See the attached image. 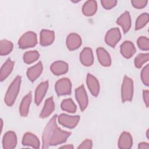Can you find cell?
Returning <instances> with one entry per match:
<instances>
[{"instance_id": "6da1fadb", "label": "cell", "mask_w": 149, "mask_h": 149, "mask_svg": "<svg viewBox=\"0 0 149 149\" xmlns=\"http://www.w3.org/2000/svg\"><path fill=\"white\" fill-rule=\"evenodd\" d=\"M57 116V115H54L44 129L42 136V148L63 143L71 135V132L64 131L58 126Z\"/></svg>"}, {"instance_id": "7a4b0ae2", "label": "cell", "mask_w": 149, "mask_h": 149, "mask_svg": "<svg viewBox=\"0 0 149 149\" xmlns=\"http://www.w3.org/2000/svg\"><path fill=\"white\" fill-rule=\"evenodd\" d=\"M22 79L20 76H17L9 86L5 96V104L9 107L13 105L19 94Z\"/></svg>"}, {"instance_id": "3957f363", "label": "cell", "mask_w": 149, "mask_h": 149, "mask_svg": "<svg viewBox=\"0 0 149 149\" xmlns=\"http://www.w3.org/2000/svg\"><path fill=\"white\" fill-rule=\"evenodd\" d=\"M133 95V81L127 76H125L121 88V97L122 102L130 101Z\"/></svg>"}, {"instance_id": "277c9868", "label": "cell", "mask_w": 149, "mask_h": 149, "mask_svg": "<svg viewBox=\"0 0 149 149\" xmlns=\"http://www.w3.org/2000/svg\"><path fill=\"white\" fill-rule=\"evenodd\" d=\"M37 43L36 34L33 31H27L23 34L18 41L20 48L26 49L34 47Z\"/></svg>"}, {"instance_id": "5b68a950", "label": "cell", "mask_w": 149, "mask_h": 149, "mask_svg": "<svg viewBox=\"0 0 149 149\" xmlns=\"http://www.w3.org/2000/svg\"><path fill=\"white\" fill-rule=\"evenodd\" d=\"M55 90L58 96L70 94L72 90L70 80L66 77L58 80L55 83Z\"/></svg>"}, {"instance_id": "8992f818", "label": "cell", "mask_w": 149, "mask_h": 149, "mask_svg": "<svg viewBox=\"0 0 149 149\" xmlns=\"http://www.w3.org/2000/svg\"><path fill=\"white\" fill-rule=\"evenodd\" d=\"M80 120L79 115H69L65 113H62L58 117L59 123L64 127L73 129L76 126Z\"/></svg>"}, {"instance_id": "52a82bcc", "label": "cell", "mask_w": 149, "mask_h": 149, "mask_svg": "<svg viewBox=\"0 0 149 149\" xmlns=\"http://www.w3.org/2000/svg\"><path fill=\"white\" fill-rule=\"evenodd\" d=\"M122 37L119 28H112L109 30L105 34V41L106 44L111 47H115L120 40Z\"/></svg>"}, {"instance_id": "ba28073f", "label": "cell", "mask_w": 149, "mask_h": 149, "mask_svg": "<svg viewBox=\"0 0 149 149\" xmlns=\"http://www.w3.org/2000/svg\"><path fill=\"white\" fill-rule=\"evenodd\" d=\"M76 98L79 104L80 110L83 111L87 108L88 104V100L87 93L83 85H81L75 90Z\"/></svg>"}, {"instance_id": "9c48e42d", "label": "cell", "mask_w": 149, "mask_h": 149, "mask_svg": "<svg viewBox=\"0 0 149 149\" xmlns=\"http://www.w3.org/2000/svg\"><path fill=\"white\" fill-rule=\"evenodd\" d=\"M17 144V137L13 131L7 132L2 139V146L4 149H13Z\"/></svg>"}, {"instance_id": "30bf717a", "label": "cell", "mask_w": 149, "mask_h": 149, "mask_svg": "<svg viewBox=\"0 0 149 149\" xmlns=\"http://www.w3.org/2000/svg\"><path fill=\"white\" fill-rule=\"evenodd\" d=\"M22 144L26 146H30L34 148H40V143L38 137L30 132L26 133L22 139Z\"/></svg>"}, {"instance_id": "8fae6325", "label": "cell", "mask_w": 149, "mask_h": 149, "mask_svg": "<svg viewBox=\"0 0 149 149\" xmlns=\"http://www.w3.org/2000/svg\"><path fill=\"white\" fill-rule=\"evenodd\" d=\"M81 38L76 33H70L66 38V45L69 50L73 51L79 48L81 45Z\"/></svg>"}, {"instance_id": "7c38bea8", "label": "cell", "mask_w": 149, "mask_h": 149, "mask_svg": "<svg viewBox=\"0 0 149 149\" xmlns=\"http://www.w3.org/2000/svg\"><path fill=\"white\" fill-rule=\"evenodd\" d=\"M55 39V33L52 30L43 29L40 32V43L42 46H48L52 44Z\"/></svg>"}, {"instance_id": "4fadbf2b", "label": "cell", "mask_w": 149, "mask_h": 149, "mask_svg": "<svg viewBox=\"0 0 149 149\" xmlns=\"http://www.w3.org/2000/svg\"><path fill=\"white\" fill-rule=\"evenodd\" d=\"M120 51L124 58L129 59L135 54L136 48L132 42L130 41H125L121 44L120 47Z\"/></svg>"}, {"instance_id": "5bb4252c", "label": "cell", "mask_w": 149, "mask_h": 149, "mask_svg": "<svg viewBox=\"0 0 149 149\" xmlns=\"http://www.w3.org/2000/svg\"><path fill=\"white\" fill-rule=\"evenodd\" d=\"M48 88V81L41 83L36 88L35 91L34 101L36 105H38L41 102Z\"/></svg>"}, {"instance_id": "9a60e30c", "label": "cell", "mask_w": 149, "mask_h": 149, "mask_svg": "<svg viewBox=\"0 0 149 149\" xmlns=\"http://www.w3.org/2000/svg\"><path fill=\"white\" fill-rule=\"evenodd\" d=\"M80 60L84 66H91L94 62V56L92 49L88 47L83 48L80 55Z\"/></svg>"}, {"instance_id": "2e32d148", "label": "cell", "mask_w": 149, "mask_h": 149, "mask_svg": "<svg viewBox=\"0 0 149 149\" xmlns=\"http://www.w3.org/2000/svg\"><path fill=\"white\" fill-rule=\"evenodd\" d=\"M116 23L122 27L123 33H126L131 27V17L128 11H125L117 19Z\"/></svg>"}, {"instance_id": "e0dca14e", "label": "cell", "mask_w": 149, "mask_h": 149, "mask_svg": "<svg viewBox=\"0 0 149 149\" xmlns=\"http://www.w3.org/2000/svg\"><path fill=\"white\" fill-rule=\"evenodd\" d=\"M86 82L87 87L92 95L97 97L100 92V84L98 80L91 74L88 73Z\"/></svg>"}, {"instance_id": "ac0fdd59", "label": "cell", "mask_w": 149, "mask_h": 149, "mask_svg": "<svg viewBox=\"0 0 149 149\" xmlns=\"http://www.w3.org/2000/svg\"><path fill=\"white\" fill-rule=\"evenodd\" d=\"M42 69L43 66L41 62H39L35 65L29 68L26 72L28 79L31 81H35L41 74Z\"/></svg>"}, {"instance_id": "d6986e66", "label": "cell", "mask_w": 149, "mask_h": 149, "mask_svg": "<svg viewBox=\"0 0 149 149\" xmlns=\"http://www.w3.org/2000/svg\"><path fill=\"white\" fill-rule=\"evenodd\" d=\"M50 69L55 75H62L68 72V64L62 61H55L51 65Z\"/></svg>"}, {"instance_id": "ffe728a7", "label": "cell", "mask_w": 149, "mask_h": 149, "mask_svg": "<svg viewBox=\"0 0 149 149\" xmlns=\"http://www.w3.org/2000/svg\"><path fill=\"white\" fill-rule=\"evenodd\" d=\"M96 52L97 58L100 64L105 67L110 66L111 64V59L108 52L102 47L98 48Z\"/></svg>"}, {"instance_id": "44dd1931", "label": "cell", "mask_w": 149, "mask_h": 149, "mask_svg": "<svg viewBox=\"0 0 149 149\" xmlns=\"http://www.w3.org/2000/svg\"><path fill=\"white\" fill-rule=\"evenodd\" d=\"M133 144L131 134L126 132H123L120 134L118 140V147L121 149L130 148Z\"/></svg>"}, {"instance_id": "7402d4cb", "label": "cell", "mask_w": 149, "mask_h": 149, "mask_svg": "<svg viewBox=\"0 0 149 149\" xmlns=\"http://www.w3.org/2000/svg\"><path fill=\"white\" fill-rule=\"evenodd\" d=\"M31 92L30 91L23 98L19 108V112L22 117H26L29 112V107L31 102Z\"/></svg>"}, {"instance_id": "603a6c76", "label": "cell", "mask_w": 149, "mask_h": 149, "mask_svg": "<svg viewBox=\"0 0 149 149\" xmlns=\"http://www.w3.org/2000/svg\"><path fill=\"white\" fill-rule=\"evenodd\" d=\"M55 104L54 102L53 97H49L46 100L44 107L40 114V118H45L48 117L54 111Z\"/></svg>"}, {"instance_id": "cb8c5ba5", "label": "cell", "mask_w": 149, "mask_h": 149, "mask_svg": "<svg viewBox=\"0 0 149 149\" xmlns=\"http://www.w3.org/2000/svg\"><path fill=\"white\" fill-rule=\"evenodd\" d=\"M14 62L10 58L8 59L1 67L0 72V80L1 81L6 79L12 72L14 67Z\"/></svg>"}, {"instance_id": "d4e9b609", "label": "cell", "mask_w": 149, "mask_h": 149, "mask_svg": "<svg viewBox=\"0 0 149 149\" xmlns=\"http://www.w3.org/2000/svg\"><path fill=\"white\" fill-rule=\"evenodd\" d=\"M97 10V3L94 0L86 1L82 6V12L86 16L94 15Z\"/></svg>"}, {"instance_id": "484cf974", "label": "cell", "mask_w": 149, "mask_h": 149, "mask_svg": "<svg viewBox=\"0 0 149 149\" xmlns=\"http://www.w3.org/2000/svg\"><path fill=\"white\" fill-rule=\"evenodd\" d=\"M13 49V44L11 41L3 39L0 42V55H6L10 53Z\"/></svg>"}, {"instance_id": "4316f807", "label": "cell", "mask_w": 149, "mask_h": 149, "mask_svg": "<svg viewBox=\"0 0 149 149\" xmlns=\"http://www.w3.org/2000/svg\"><path fill=\"white\" fill-rule=\"evenodd\" d=\"M62 110L69 113H74L76 111V105L71 98L63 100L61 105Z\"/></svg>"}, {"instance_id": "83f0119b", "label": "cell", "mask_w": 149, "mask_h": 149, "mask_svg": "<svg viewBox=\"0 0 149 149\" xmlns=\"http://www.w3.org/2000/svg\"><path fill=\"white\" fill-rule=\"evenodd\" d=\"M40 57V54L37 51H29L24 53L23 61L27 64H30L36 61Z\"/></svg>"}, {"instance_id": "f1b7e54d", "label": "cell", "mask_w": 149, "mask_h": 149, "mask_svg": "<svg viewBox=\"0 0 149 149\" xmlns=\"http://www.w3.org/2000/svg\"><path fill=\"white\" fill-rule=\"evenodd\" d=\"M149 16L147 13H143L137 17L136 22L135 30H138L144 27L148 22Z\"/></svg>"}, {"instance_id": "f546056e", "label": "cell", "mask_w": 149, "mask_h": 149, "mask_svg": "<svg viewBox=\"0 0 149 149\" xmlns=\"http://www.w3.org/2000/svg\"><path fill=\"white\" fill-rule=\"evenodd\" d=\"M149 54L148 53H141L138 54L134 59V66L137 68H140L144 63L148 61Z\"/></svg>"}, {"instance_id": "4dcf8cb0", "label": "cell", "mask_w": 149, "mask_h": 149, "mask_svg": "<svg viewBox=\"0 0 149 149\" xmlns=\"http://www.w3.org/2000/svg\"><path fill=\"white\" fill-rule=\"evenodd\" d=\"M137 44L141 50L148 51L149 49V40L146 37H140L137 40Z\"/></svg>"}, {"instance_id": "1f68e13d", "label": "cell", "mask_w": 149, "mask_h": 149, "mask_svg": "<svg viewBox=\"0 0 149 149\" xmlns=\"http://www.w3.org/2000/svg\"><path fill=\"white\" fill-rule=\"evenodd\" d=\"M141 79L143 84L149 86V65H146L141 72Z\"/></svg>"}, {"instance_id": "d6a6232c", "label": "cell", "mask_w": 149, "mask_h": 149, "mask_svg": "<svg viewBox=\"0 0 149 149\" xmlns=\"http://www.w3.org/2000/svg\"><path fill=\"white\" fill-rule=\"evenodd\" d=\"M102 6L107 10L111 9L117 4V1L116 0H102L101 1Z\"/></svg>"}, {"instance_id": "836d02e7", "label": "cell", "mask_w": 149, "mask_h": 149, "mask_svg": "<svg viewBox=\"0 0 149 149\" xmlns=\"http://www.w3.org/2000/svg\"><path fill=\"white\" fill-rule=\"evenodd\" d=\"M148 1L147 0H133L131 1V3L133 6L137 9H142L144 8Z\"/></svg>"}, {"instance_id": "e575fe53", "label": "cell", "mask_w": 149, "mask_h": 149, "mask_svg": "<svg viewBox=\"0 0 149 149\" xmlns=\"http://www.w3.org/2000/svg\"><path fill=\"white\" fill-rule=\"evenodd\" d=\"M93 147L92 141L90 139H86L83 141L77 147L79 149H91Z\"/></svg>"}, {"instance_id": "d590c367", "label": "cell", "mask_w": 149, "mask_h": 149, "mask_svg": "<svg viewBox=\"0 0 149 149\" xmlns=\"http://www.w3.org/2000/svg\"><path fill=\"white\" fill-rule=\"evenodd\" d=\"M143 97L144 102L146 104L147 108L148 107L149 105V91L147 90L143 91Z\"/></svg>"}, {"instance_id": "8d00e7d4", "label": "cell", "mask_w": 149, "mask_h": 149, "mask_svg": "<svg viewBox=\"0 0 149 149\" xmlns=\"http://www.w3.org/2000/svg\"><path fill=\"white\" fill-rule=\"evenodd\" d=\"M138 148H141V149L146 148V149H148V148H149V144L147 143H146V142L140 143L138 145Z\"/></svg>"}, {"instance_id": "74e56055", "label": "cell", "mask_w": 149, "mask_h": 149, "mask_svg": "<svg viewBox=\"0 0 149 149\" xmlns=\"http://www.w3.org/2000/svg\"><path fill=\"white\" fill-rule=\"evenodd\" d=\"M60 148H68V149H73V146L72 144H66L65 146H62L59 147Z\"/></svg>"}, {"instance_id": "f35d334b", "label": "cell", "mask_w": 149, "mask_h": 149, "mask_svg": "<svg viewBox=\"0 0 149 149\" xmlns=\"http://www.w3.org/2000/svg\"><path fill=\"white\" fill-rule=\"evenodd\" d=\"M146 136H147V139H149V137H148V129L147 130V133H146Z\"/></svg>"}]
</instances>
